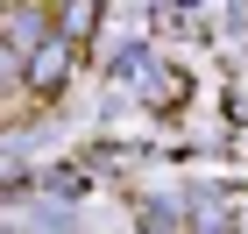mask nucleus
Here are the masks:
<instances>
[{
	"instance_id": "f257e3e1",
	"label": "nucleus",
	"mask_w": 248,
	"mask_h": 234,
	"mask_svg": "<svg viewBox=\"0 0 248 234\" xmlns=\"http://www.w3.org/2000/svg\"><path fill=\"white\" fill-rule=\"evenodd\" d=\"M21 78H29V93H57L64 78H71V36H50L36 57L21 64Z\"/></svg>"
}]
</instances>
